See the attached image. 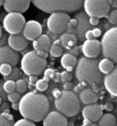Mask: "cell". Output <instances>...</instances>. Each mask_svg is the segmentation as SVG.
<instances>
[{
  "label": "cell",
  "mask_w": 117,
  "mask_h": 126,
  "mask_svg": "<svg viewBox=\"0 0 117 126\" xmlns=\"http://www.w3.org/2000/svg\"><path fill=\"white\" fill-rule=\"evenodd\" d=\"M50 109L48 98L42 94L30 92L21 97L19 103V113L25 119L32 122H41Z\"/></svg>",
  "instance_id": "obj_1"
},
{
  "label": "cell",
  "mask_w": 117,
  "mask_h": 126,
  "mask_svg": "<svg viewBox=\"0 0 117 126\" xmlns=\"http://www.w3.org/2000/svg\"><path fill=\"white\" fill-rule=\"evenodd\" d=\"M76 77L78 81L95 86H100L103 81L102 73L98 68V61L85 57L77 60Z\"/></svg>",
  "instance_id": "obj_2"
},
{
  "label": "cell",
  "mask_w": 117,
  "mask_h": 126,
  "mask_svg": "<svg viewBox=\"0 0 117 126\" xmlns=\"http://www.w3.org/2000/svg\"><path fill=\"white\" fill-rule=\"evenodd\" d=\"M33 4L42 12L47 13H73L79 10L83 5L80 0H47V1H33Z\"/></svg>",
  "instance_id": "obj_3"
},
{
  "label": "cell",
  "mask_w": 117,
  "mask_h": 126,
  "mask_svg": "<svg viewBox=\"0 0 117 126\" xmlns=\"http://www.w3.org/2000/svg\"><path fill=\"white\" fill-rule=\"evenodd\" d=\"M55 107L57 111L68 117H72L80 110V101L75 93L63 91L59 98L55 101Z\"/></svg>",
  "instance_id": "obj_4"
},
{
  "label": "cell",
  "mask_w": 117,
  "mask_h": 126,
  "mask_svg": "<svg viewBox=\"0 0 117 126\" xmlns=\"http://www.w3.org/2000/svg\"><path fill=\"white\" fill-rule=\"evenodd\" d=\"M47 60L38 57L35 51H28L21 59V69L28 76L41 75L46 69Z\"/></svg>",
  "instance_id": "obj_5"
},
{
  "label": "cell",
  "mask_w": 117,
  "mask_h": 126,
  "mask_svg": "<svg viewBox=\"0 0 117 126\" xmlns=\"http://www.w3.org/2000/svg\"><path fill=\"white\" fill-rule=\"evenodd\" d=\"M117 28L112 27L107 30L100 42V47L102 49L105 58L109 59L114 63L117 62V47H116Z\"/></svg>",
  "instance_id": "obj_6"
},
{
  "label": "cell",
  "mask_w": 117,
  "mask_h": 126,
  "mask_svg": "<svg viewBox=\"0 0 117 126\" xmlns=\"http://www.w3.org/2000/svg\"><path fill=\"white\" fill-rule=\"evenodd\" d=\"M83 4L86 14L97 19L106 17L110 10V4L107 0H86Z\"/></svg>",
  "instance_id": "obj_7"
},
{
  "label": "cell",
  "mask_w": 117,
  "mask_h": 126,
  "mask_svg": "<svg viewBox=\"0 0 117 126\" xmlns=\"http://www.w3.org/2000/svg\"><path fill=\"white\" fill-rule=\"evenodd\" d=\"M69 14L65 13H55L47 19V27L53 34H62L69 27Z\"/></svg>",
  "instance_id": "obj_8"
},
{
  "label": "cell",
  "mask_w": 117,
  "mask_h": 126,
  "mask_svg": "<svg viewBox=\"0 0 117 126\" xmlns=\"http://www.w3.org/2000/svg\"><path fill=\"white\" fill-rule=\"evenodd\" d=\"M26 24L25 17L21 13H10L4 17L3 21L4 30L10 34H19Z\"/></svg>",
  "instance_id": "obj_9"
},
{
  "label": "cell",
  "mask_w": 117,
  "mask_h": 126,
  "mask_svg": "<svg viewBox=\"0 0 117 126\" xmlns=\"http://www.w3.org/2000/svg\"><path fill=\"white\" fill-rule=\"evenodd\" d=\"M42 27L38 21L28 20L22 30V35L27 41H34L42 35Z\"/></svg>",
  "instance_id": "obj_10"
},
{
  "label": "cell",
  "mask_w": 117,
  "mask_h": 126,
  "mask_svg": "<svg viewBox=\"0 0 117 126\" xmlns=\"http://www.w3.org/2000/svg\"><path fill=\"white\" fill-rule=\"evenodd\" d=\"M78 48L83 52L85 57L92 59L99 57V55L100 54V51H101L100 42H99L96 39L85 41L83 45H81Z\"/></svg>",
  "instance_id": "obj_11"
},
{
  "label": "cell",
  "mask_w": 117,
  "mask_h": 126,
  "mask_svg": "<svg viewBox=\"0 0 117 126\" xmlns=\"http://www.w3.org/2000/svg\"><path fill=\"white\" fill-rule=\"evenodd\" d=\"M30 4L31 2L27 0H6V1H4L3 5L4 10L8 13H22L27 11V9L30 6Z\"/></svg>",
  "instance_id": "obj_12"
},
{
  "label": "cell",
  "mask_w": 117,
  "mask_h": 126,
  "mask_svg": "<svg viewBox=\"0 0 117 126\" xmlns=\"http://www.w3.org/2000/svg\"><path fill=\"white\" fill-rule=\"evenodd\" d=\"M19 61V54L9 46L0 47V64L7 63L11 66H15Z\"/></svg>",
  "instance_id": "obj_13"
},
{
  "label": "cell",
  "mask_w": 117,
  "mask_h": 126,
  "mask_svg": "<svg viewBox=\"0 0 117 126\" xmlns=\"http://www.w3.org/2000/svg\"><path fill=\"white\" fill-rule=\"evenodd\" d=\"M82 115L85 119L88 120L90 122H97L103 115L102 107H100L96 103L86 105L82 110Z\"/></svg>",
  "instance_id": "obj_14"
},
{
  "label": "cell",
  "mask_w": 117,
  "mask_h": 126,
  "mask_svg": "<svg viewBox=\"0 0 117 126\" xmlns=\"http://www.w3.org/2000/svg\"><path fill=\"white\" fill-rule=\"evenodd\" d=\"M43 126H67V119L58 111H51L43 119Z\"/></svg>",
  "instance_id": "obj_15"
},
{
  "label": "cell",
  "mask_w": 117,
  "mask_h": 126,
  "mask_svg": "<svg viewBox=\"0 0 117 126\" xmlns=\"http://www.w3.org/2000/svg\"><path fill=\"white\" fill-rule=\"evenodd\" d=\"M8 45L14 51H23L27 46L28 42L22 34H10L7 39Z\"/></svg>",
  "instance_id": "obj_16"
},
{
  "label": "cell",
  "mask_w": 117,
  "mask_h": 126,
  "mask_svg": "<svg viewBox=\"0 0 117 126\" xmlns=\"http://www.w3.org/2000/svg\"><path fill=\"white\" fill-rule=\"evenodd\" d=\"M116 81H117V68H114L113 71L105 76L104 78V86L107 92L113 96L117 95L116 89Z\"/></svg>",
  "instance_id": "obj_17"
},
{
  "label": "cell",
  "mask_w": 117,
  "mask_h": 126,
  "mask_svg": "<svg viewBox=\"0 0 117 126\" xmlns=\"http://www.w3.org/2000/svg\"><path fill=\"white\" fill-rule=\"evenodd\" d=\"M79 101L86 105H90L96 103L99 99V96L96 93L92 91V89L86 88L81 90L79 94Z\"/></svg>",
  "instance_id": "obj_18"
},
{
  "label": "cell",
  "mask_w": 117,
  "mask_h": 126,
  "mask_svg": "<svg viewBox=\"0 0 117 126\" xmlns=\"http://www.w3.org/2000/svg\"><path fill=\"white\" fill-rule=\"evenodd\" d=\"M59 41H60V43L62 44V46L66 48V49L69 50L70 48L76 45L77 39L75 34H72V33H66V34H63L61 35Z\"/></svg>",
  "instance_id": "obj_19"
},
{
  "label": "cell",
  "mask_w": 117,
  "mask_h": 126,
  "mask_svg": "<svg viewBox=\"0 0 117 126\" xmlns=\"http://www.w3.org/2000/svg\"><path fill=\"white\" fill-rule=\"evenodd\" d=\"M37 42V48L41 50L48 52L51 47V40L47 34H42L40 37L36 39ZM37 49V50H38Z\"/></svg>",
  "instance_id": "obj_20"
},
{
  "label": "cell",
  "mask_w": 117,
  "mask_h": 126,
  "mask_svg": "<svg viewBox=\"0 0 117 126\" xmlns=\"http://www.w3.org/2000/svg\"><path fill=\"white\" fill-rule=\"evenodd\" d=\"M98 68L99 71L101 73L108 74L109 72L113 71V69L115 68V65H114V63L111 60L104 58L102 60H100V63H98Z\"/></svg>",
  "instance_id": "obj_21"
},
{
  "label": "cell",
  "mask_w": 117,
  "mask_h": 126,
  "mask_svg": "<svg viewBox=\"0 0 117 126\" xmlns=\"http://www.w3.org/2000/svg\"><path fill=\"white\" fill-rule=\"evenodd\" d=\"M116 124V119L113 114L107 113L101 116L99 120L98 126H115Z\"/></svg>",
  "instance_id": "obj_22"
},
{
  "label": "cell",
  "mask_w": 117,
  "mask_h": 126,
  "mask_svg": "<svg viewBox=\"0 0 117 126\" xmlns=\"http://www.w3.org/2000/svg\"><path fill=\"white\" fill-rule=\"evenodd\" d=\"M77 59L76 57L74 56H71L69 53H65L63 56H62V58H61V65L63 66V68L69 67V66H71V67H74L77 65Z\"/></svg>",
  "instance_id": "obj_23"
},
{
  "label": "cell",
  "mask_w": 117,
  "mask_h": 126,
  "mask_svg": "<svg viewBox=\"0 0 117 126\" xmlns=\"http://www.w3.org/2000/svg\"><path fill=\"white\" fill-rule=\"evenodd\" d=\"M13 116L9 114L8 110L0 113V126H13Z\"/></svg>",
  "instance_id": "obj_24"
},
{
  "label": "cell",
  "mask_w": 117,
  "mask_h": 126,
  "mask_svg": "<svg viewBox=\"0 0 117 126\" xmlns=\"http://www.w3.org/2000/svg\"><path fill=\"white\" fill-rule=\"evenodd\" d=\"M16 90L19 94H23L27 90V83L24 79H18L15 82Z\"/></svg>",
  "instance_id": "obj_25"
},
{
  "label": "cell",
  "mask_w": 117,
  "mask_h": 126,
  "mask_svg": "<svg viewBox=\"0 0 117 126\" xmlns=\"http://www.w3.org/2000/svg\"><path fill=\"white\" fill-rule=\"evenodd\" d=\"M20 77H21L20 71H19L18 68H14V69H13L12 72H11L8 76L4 77V79L5 80V81H6V80H13V81H14V80H18Z\"/></svg>",
  "instance_id": "obj_26"
},
{
  "label": "cell",
  "mask_w": 117,
  "mask_h": 126,
  "mask_svg": "<svg viewBox=\"0 0 117 126\" xmlns=\"http://www.w3.org/2000/svg\"><path fill=\"white\" fill-rule=\"evenodd\" d=\"M49 53L53 57H59L63 54V48L60 45H51L49 48Z\"/></svg>",
  "instance_id": "obj_27"
},
{
  "label": "cell",
  "mask_w": 117,
  "mask_h": 126,
  "mask_svg": "<svg viewBox=\"0 0 117 126\" xmlns=\"http://www.w3.org/2000/svg\"><path fill=\"white\" fill-rule=\"evenodd\" d=\"M3 88H4V92H6L7 94H10V93H13L16 89V86H15V82L13 80H6L4 82V86H3Z\"/></svg>",
  "instance_id": "obj_28"
},
{
  "label": "cell",
  "mask_w": 117,
  "mask_h": 126,
  "mask_svg": "<svg viewBox=\"0 0 117 126\" xmlns=\"http://www.w3.org/2000/svg\"><path fill=\"white\" fill-rule=\"evenodd\" d=\"M35 88L37 91H40V92H43V91H46L48 87V85L47 82H45L43 79H38L35 82Z\"/></svg>",
  "instance_id": "obj_29"
},
{
  "label": "cell",
  "mask_w": 117,
  "mask_h": 126,
  "mask_svg": "<svg viewBox=\"0 0 117 126\" xmlns=\"http://www.w3.org/2000/svg\"><path fill=\"white\" fill-rule=\"evenodd\" d=\"M12 71H13V69H12V66L10 64H7V63L0 64V73L2 74L4 77L8 76L12 72Z\"/></svg>",
  "instance_id": "obj_30"
},
{
  "label": "cell",
  "mask_w": 117,
  "mask_h": 126,
  "mask_svg": "<svg viewBox=\"0 0 117 126\" xmlns=\"http://www.w3.org/2000/svg\"><path fill=\"white\" fill-rule=\"evenodd\" d=\"M13 126H36V125L33 122L24 118V119H20L19 121H17L16 123H14Z\"/></svg>",
  "instance_id": "obj_31"
},
{
  "label": "cell",
  "mask_w": 117,
  "mask_h": 126,
  "mask_svg": "<svg viewBox=\"0 0 117 126\" xmlns=\"http://www.w3.org/2000/svg\"><path fill=\"white\" fill-rule=\"evenodd\" d=\"M7 98H8V101H10L12 103L13 102H17L20 100V95L18 92H13L8 94L7 95Z\"/></svg>",
  "instance_id": "obj_32"
},
{
  "label": "cell",
  "mask_w": 117,
  "mask_h": 126,
  "mask_svg": "<svg viewBox=\"0 0 117 126\" xmlns=\"http://www.w3.org/2000/svg\"><path fill=\"white\" fill-rule=\"evenodd\" d=\"M72 79V75L71 74V72H63L61 73V80L63 82V83H66V82H71Z\"/></svg>",
  "instance_id": "obj_33"
},
{
  "label": "cell",
  "mask_w": 117,
  "mask_h": 126,
  "mask_svg": "<svg viewBox=\"0 0 117 126\" xmlns=\"http://www.w3.org/2000/svg\"><path fill=\"white\" fill-rule=\"evenodd\" d=\"M108 21L112 25L117 24V10H113L108 16Z\"/></svg>",
  "instance_id": "obj_34"
},
{
  "label": "cell",
  "mask_w": 117,
  "mask_h": 126,
  "mask_svg": "<svg viewBox=\"0 0 117 126\" xmlns=\"http://www.w3.org/2000/svg\"><path fill=\"white\" fill-rule=\"evenodd\" d=\"M55 74V71L53 69H50V68H48V69L44 70V77H46L48 79H53Z\"/></svg>",
  "instance_id": "obj_35"
},
{
  "label": "cell",
  "mask_w": 117,
  "mask_h": 126,
  "mask_svg": "<svg viewBox=\"0 0 117 126\" xmlns=\"http://www.w3.org/2000/svg\"><path fill=\"white\" fill-rule=\"evenodd\" d=\"M69 54H71V56H74V57H76V56H77V55L79 54V48H77V46H74L72 47V48H71L69 49Z\"/></svg>",
  "instance_id": "obj_36"
},
{
  "label": "cell",
  "mask_w": 117,
  "mask_h": 126,
  "mask_svg": "<svg viewBox=\"0 0 117 126\" xmlns=\"http://www.w3.org/2000/svg\"><path fill=\"white\" fill-rule=\"evenodd\" d=\"M36 55H37L38 57H42V58H44L46 59L47 57H48V52H46V51H43V50H41V49H38V50L35 51Z\"/></svg>",
  "instance_id": "obj_37"
},
{
  "label": "cell",
  "mask_w": 117,
  "mask_h": 126,
  "mask_svg": "<svg viewBox=\"0 0 117 126\" xmlns=\"http://www.w3.org/2000/svg\"><path fill=\"white\" fill-rule=\"evenodd\" d=\"M61 94H62V91H60L58 88H54L52 90V95L56 98V99L59 98V97L61 96Z\"/></svg>",
  "instance_id": "obj_38"
},
{
  "label": "cell",
  "mask_w": 117,
  "mask_h": 126,
  "mask_svg": "<svg viewBox=\"0 0 117 126\" xmlns=\"http://www.w3.org/2000/svg\"><path fill=\"white\" fill-rule=\"evenodd\" d=\"M92 35H93V38L99 37V36H100V34H101V30H100V28L95 27V28H93V29L92 30Z\"/></svg>",
  "instance_id": "obj_39"
},
{
  "label": "cell",
  "mask_w": 117,
  "mask_h": 126,
  "mask_svg": "<svg viewBox=\"0 0 117 126\" xmlns=\"http://www.w3.org/2000/svg\"><path fill=\"white\" fill-rule=\"evenodd\" d=\"M99 22H100V20H99V19H97V18L90 17V19H89V23H90L92 26H96V25H98Z\"/></svg>",
  "instance_id": "obj_40"
},
{
  "label": "cell",
  "mask_w": 117,
  "mask_h": 126,
  "mask_svg": "<svg viewBox=\"0 0 117 126\" xmlns=\"http://www.w3.org/2000/svg\"><path fill=\"white\" fill-rule=\"evenodd\" d=\"M72 87H73V86H72V84H71V82H66V83L63 84V89H64V91H71L72 89Z\"/></svg>",
  "instance_id": "obj_41"
},
{
  "label": "cell",
  "mask_w": 117,
  "mask_h": 126,
  "mask_svg": "<svg viewBox=\"0 0 117 126\" xmlns=\"http://www.w3.org/2000/svg\"><path fill=\"white\" fill-rule=\"evenodd\" d=\"M52 79L54 80V82H56V83L60 82L61 81V73H59V72H55L54 77H53Z\"/></svg>",
  "instance_id": "obj_42"
},
{
  "label": "cell",
  "mask_w": 117,
  "mask_h": 126,
  "mask_svg": "<svg viewBox=\"0 0 117 126\" xmlns=\"http://www.w3.org/2000/svg\"><path fill=\"white\" fill-rule=\"evenodd\" d=\"M78 24L77 22V19H70V22H69V27H76Z\"/></svg>",
  "instance_id": "obj_43"
},
{
  "label": "cell",
  "mask_w": 117,
  "mask_h": 126,
  "mask_svg": "<svg viewBox=\"0 0 117 126\" xmlns=\"http://www.w3.org/2000/svg\"><path fill=\"white\" fill-rule=\"evenodd\" d=\"M85 36H86V40H92V39H94L93 38V35H92V30H87V31L86 32V34H85Z\"/></svg>",
  "instance_id": "obj_44"
},
{
  "label": "cell",
  "mask_w": 117,
  "mask_h": 126,
  "mask_svg": "<svg viewBox=\"0 0 117 126\" xmlns=\"http://www.w3.org/2000/svg\"><path fill=\"white\" fill-rule=\"evenodd\" d=\"M105 109H107V111H111V110H113L114 109V105L112 103H106V105H105Z\"/></svg>",
  "instance_id": "obj_45"
},
{
  "label": "cell",
  "mask_w": 117,
  "mask_h": 126,
  "mask_svg": "<svg viewBox=\"0 0 117 126\" xmlns=\"http://www.w3.org/2000/svg\"><path fill=\"white\" fill-rule=\"evenodd\" d=\"M38 80V78L37 76H29V82L30 84H32V83H35L36 81Z\"/></svg>",
  "instance_id": "obj_46"
},
{
  "label": "cell",
  "mask_w": 117,
  "mask_h": 126,
  "mask_svg": "<svg viewBox=\"0 0 117 126\" xmlns=\"http://www.w3.org/2000/svg\"><path fill=\"white\" fill-rule=\"evenodd\" d=\"M5 42H6V38L5 35H2V37L0 38V47L1 46H4L5 45Z\"/></svg>",
  "instance_id": "obj_47"
},
{
  "label": "cell",
  "mask_w": 117,
  "mask_h": 126,
  "mask_svg": "<svg viewBox=\"0 0 117 126\" xmlns=\"http://www.w3.org/2000/svg\"><path fill=\"white\" fill-rule=\"evenodd\" d=\"M12 108H13V109H14V110H19V103L13 102V104H12Z\"/></svg>",
  "instance_id": "obj_48"
},
{
  "label": "cell",
  "mask_w": 117,
  "mask_h": 126,
  "mask_svg": "<svg viewBox=\"0 0 117 126\" xmlns=\"http://www.w3.org/2000/svg\"><path fill=\"white\" fill-rule=\"evenodd\" d=\"M73 69H74V67H71V66H69V67H66V68H65L66 72H72V71H73Z\"/></svg>",
  "instance_id": "obj_49"
},
{
  "label": "cell",
  "mask_w": 117,
  "mask_h": 126,
  "mask_svg": "<svg viewBox=\"0 0 117 126\" xmlns=\"http://www.w3.org/2000/svg\"><path fill=\"white\" fill-rule=\"evenodd\" d=\"M59 44H61V43H60V41H59V40L55 41V42L53 43V45H58V46H59Z\"/></svg>",
  "instance_id": "obj_50"
},
{
  "label": "cell",
  "mask_w": 117,
  "mask_h": 126,
  "mask_svg": "<svg viewBox=\"0 0 117 126\" xmlns=\"http://www.w3.org/2000/svg\"><path fill=\"white\" fill-rule=\"evenodd\" d=\"M43 79L45 82H47V83H48V81H49V79L46 78V77H43V79Z\"/></svg>",
  "instance_id": "obj_51"
},
{
  "label": "cell",
  "mask_w": 117,
  "mask_h": 126,
  "mask_svg": "<svg viewBox=\"0 0 117 126\" xmlns=\"http://www.w3.org/2000/svg\"><path fill=\"white\" fill-rule=\"evenodd\" d=\"M82 126H98V125H97V124H88V125H82Z\"/></svg>",
  "instance_id": "obj_52"
},
{
  "label": "cell",
  "mask_w": 117,
  "mask_h": 126,
  "mask_svg": "<svg viewBox=\"0 0 117 126\" xmlns=\"http://www.w3.org/2000/svg\"><path fill=\"white\" fill-rule=\"evenodd\" d=\"M2 35H3L2 34V29H1V27H0V38L2 37Z\"/></svg>",
  "instance_id": "obj_53"
},
{
  "label": "cell",
  "mask_w": 117,
  "mask_h": 126,
  "mask_svg": "<svg viewBox=\"0 0 117 126\" xmlns=\"http://www.w3.org/2000/svg\"><path fill=\"white\" fill-rule=\"evenodd\" d=\"M3 3H4V1H1V0H0V6L3 5Z\"/></svg>",
  "instance_id": "obj_54"
},
{
  "label": "cell",
  "mask_w": 117,
  "mask_h": 126,
  "mask_svg": "<svg viewBox=\"0 0 117 126\" xmlns=\"http://www.w3.org/2000/svg\"><path fill=\"white\" fill-rule=\"evenodd\" d=\"M1 101H2V99H1V96H0V104H1Z\"/></svg>",
  "instance_id": "obj_55"
}]
</instances>
